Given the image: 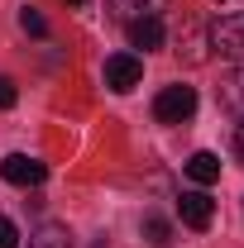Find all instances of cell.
I'll use <instances>...</instances> for the list:
<instances>
[{
  "mask_svg": "<svg viewBox=\"0 0 244 248\" xmlns=\"http://www.w3.org/2000/svg\"><path fill=\"white\" fill-rule=\"evenodd\" d=\"M29 248H72V234L67 224H38L29 234Z\"/></svg>",
  "mask_w": 244,
  "mask_h": 248,
  "instance_id": "11",
  "label": "cell"
},
{
  "mask_svg": "<svg viewBox=\"0 0 244 248\" xmlns=\"http://www.w3.org/2000/svg\"><path fill=\"white\" fill-rule=\"evenodd\" d=\"M211 53L244 67V10H235V15H225V19L211 24Z\"/></svg>",
  "mask_w": 244,
  "mask_h": 248,
  "instance_id": "2",
  "label": "cell"
},
{
  "mask_svg": "<svg viewBox=\"0 0 244 248\" xmlns=\"http://www.w3.org/2000/svg\"><path fill=\"white\" fill-rule=\"evenodd\" d=\"M15 100H19V91H15V81H10V77H0V110H10Z\"/></svg>",
  "mask_w": 244,
  "mask_h": 248,
  "instance_id": "15",
  "label": "cell"
},
{
  "mask_svg": "<svg viewBox=\"0 0 244 248\" xmlns=\"http://www.w3.org/2000/svg\"><path fill=\"white\" fill-rule=\"evenodd\" d=\"M105 10H110V19L134 24V19H144V15H158L163 0H105Z\"/></svg>",
  "mask_w": 244,
  "mask_h": 248,
  "instance_id": "8",
  "label": "cell"
},
{
  "mask_svg": "<svg viewBox=\"0 0 244 248\" xmlns=\"http://www.w3.org/2000/svg\"><path fill=\"white\" fill-rule=\"evenodd\" d=\"M196 115V86H163L153 100V120L158 124H187Z\"/></svg>",
  "mask_w": 244,
  "mask_h": 248,
  "instance_id": "1",
  "label": "cell"
},
{
  "mask_svg": "<svg viewBox=\"0 0 244 248\" xmlns=\"http://www.w3.org/2000/svg\"><path fill=\"white\" fill-rule=\"evenodd\" d=\"M187 177H192L196 186L220 182V157H215V153H192V157H187Z\"/></svg>",
  "mask_w": 244,
  "mask_h": 248,
  "instance_id": "9",
  "label": "cell"
},
{
  "mask_svg": "<svg viewBox=\"0 0 244 248\" xmlns=\"http://www.w3.org/2000/svg\"><path fill=\"white\" fill-rule=\"evenodd\" d=\"M220 105H225L235 120H244V67H240V72H230V77L220 81Z\"/></svg>",
  "mask_w": 244,
  "mask_h": 248,
  "instance_id": "10",
  "label": "cell"
},
{
  "mask_svg": "<svg viewBox=\"0 0 244 248\" xmlns=\"http://www.w3.org/2000/svg\"><path fill=\"white\" fill-rule=\"evenodd\" d=\"M0 248H19V229H15L5 215H0Z\"/></svg>",
  "mask_w": 244,
  "mask_h": 248,
  "instance_id": "14",
  "label": "cell"
},
{
  "mask_svg": "<svg viewBox=\"0 0 244 248\" xmlns=\"http://www.w3.org/2000/svg\"><path fill=\"white\" fill-rule=\"evenodd\" d=\"M144 239H149L153 248H168V244H173V229H168V219L144 215Z\"/></svg>",
  "mask_w": 244,
  "mask_h": 248,
  "instance_id": "12",
  "label": "cell"
},
{
  "mask_svg": "<svg viewBox=\"0 0 244 248\" xmlns=\"http://www.w3.org/2000/svg\"><path fill=\"white\" fill-rule=\"evenodd\" d=\"M177 215H182L187 229H211L215 201L206 196V191H182V196H177Z\"/></svg>",
  "mask_w": 244,
  "mask_h": 248,
  "instance_id": "5",
  "label": "cell"
},
{
  "mask_svg": "<svg viewBox=\"0 0 244 248\" xmlns=\"http://www.w3.org/2000/svg\"><path fill=\"white\" fill-rule=\"evenodd\" d=\"M96 248H105V244H96Z\"/></svg>",
  "mask_w": 244,
  "mask_h": 248,
  "instance_id": "18",
  "label": "cell"
},
{
  "mask_svg": "<svg viewBox=\"0 0 244 248\" xmlns=\"http://www.w3.org/2000/svg\"><path fill=\"white\" fill-rule=\"evenodd\" d=\"M139 81H144V62L134 58V53H110L105 58V86L115 95H129Z\"/></svg>",
  "mask_w": 244,
  "mask_h": 248,
  "instance_id": "3",
  "label": "cell"
},
{
  "mask_svg": "<svg viewBox=\"0 0 244 248\" xmlns=\"http://www.w3.org/2000/svg\"><path fill=\"white\" fill-rule=\"evenodd\" d=\"M235 157H240V162H244V124H240V129H235Z\"/></svg>",
  "mask_w": 244,
  "mask_h": 248,
  "instance_id": "16",
  "label": "cell"
},
{
  "mask_svg": "<svg viewBox=\"0 0 244 248\" xmlns=\"http://www.w3.org/2000/svg\"><path fill=\"white\" fill-rule=\"evenodd\" d=\"M67 5H87V0H67Z\"/></svg>",
  "mask_w": 244,
  "mask_h": 248,
  "instance_id": "17",
  "label": "cell"
},
{
  "mask_svg": "<svg viewBox=\"0 0 244 248\" xmlns=\"http://www.w3.org/2000/svg\"><path fill=\"white\" fill-rule=\"evenodd\" d=\"M0 177L10 186H43L48 182V167H43L38 157H29V153H10L0 162Z\"/></svg>",
  "mask_w": 244,
  "mask_h": 248,
  "instance_id": "4",
  "label": "cell"
},
{
  "mask_svg": "<svg viewBox=\"0 0 244 248\" xmlns=\"http://www.w3.org/2000/svg\"><path fill=\"white\" fill-rule=\"evenodd\" d=\"M182 62H192V67H201V62L211 58V33L201 29V24H187V33H182Z\"/></svg>",
  "mask_w": 244,
  "mask_h": 248,
  "instance_id": "7",
  "label": "cell"
},
{
  "mask_svg": "<svg viewBox=\"0 0 244 248\" xmlns=\"http://www.w3.org/2000/svg\"><path fill=\"white\" fill-rule=\"evenodd\" d=\"M19 29L34 33V38H48V19H43L34 5H24V10H19Z\"/></svg>",
  "mask_w": 244,
  "mask_h": 248,
  "instance_id": "13",
  "label": "cell"
},
{
  "mask_svg": "<svg viewBox=\"0 0 244 248\" xmlns=\"http://www.w3.org/2000/svg\"><path fill=\"white\" fill-rule=\"evenodd\" d=\"M124 33H129V48H144V53H153V48H163V19L158 15H144V19H134V24H124Z\"/></svg>",
  "mask_w": 244,
  "mask_h": 248,
  "instance_id": "6",
  "label": "cell"
}]
</instances>
